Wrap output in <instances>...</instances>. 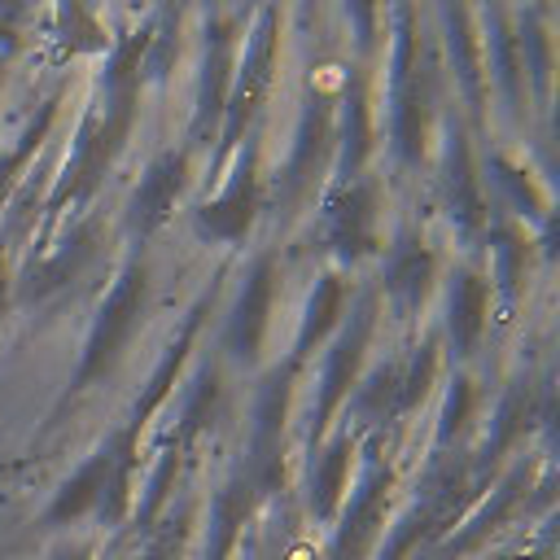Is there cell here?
Here are the masks:
<instances>
[{
  "mask_svg": "<svg viewBox=\"0 0 560 560\" xmlns=\"http://www.w3.org/2000/svg\"><path fill=\"white\" fill-rule=\"evenodd\" d=\"M140 293H144V276H140V271H127L122 284L109 293V302H105V311H101V324H96V332H92V346H88L83 381H92V376L114 359V350L122 346V337L131 332V324H136V315H140Z\"/></svg>",
  "mask_w": 560,
  "mask_h": 560,
  "instance_id": "1",
  "label": "cell"
},
{
  "mask_svg": "<svg viewBox=\"0 0 560 560\" xmlns=\"http://www.w3.org/2000/svg\"><path fill=\"white\" fill-rule=\"evenodd\" d=\"M184 184V162L179 158H162L149 179L140 184V197H136V223L140 228H153L171 206H175V192Z\"/></svg>",
  "mask_w": 560,
  "mask_h": 560,
  "instance_id": "2",
  "label": "cell"
},
{
  "mask_svg": "<svg viewBox=\"0 0 560 560\" xmlns=\"http://www.w3.org/2000/svg\"><path fill=\"white\" fill-rule=\"evenodd\" d=\"M267 302H271V267L262 262V267L254 271V280H249L241 306H236V319H232V341H236V350L249 354V350L258 346V332H262V319H267Z\"/></svg>",
  "mask_w": 560,
  "mask_h": 560,
  "instance_id": "3",
  "label": "cell"
},
{
  "mask_svg": "<svg viewBox=\"0 0 560 560\" xmlns=\"http://www.w3.org/2000/svg\"><path fill=\"white\" fill-rule=\"evenodd\" d=\"M249 201H254V179H249V171H241L236 184L201 214V228L214 236H241L249 223Z\"/></svg>",
  "mask_w": 560,
  "mask_h": 560,
  "instance_id": "4",
  "label": "cell"
},
{
  "mask_svg": "<svg viewBox=\"0 0 560 560\" xmlns=\"http://www.w3.org/2000/svg\"><path fill=\"white\" fill-rule=\"evenodd\" d=\"M363 337H368V306L359 311V324H354V332L332 350V359H328V372H324V402H319V416H328L332 411V402L341 398V389H346V381H350V372H354V363H359V346H363Z\"/></svg>",
  "mask_w": 560,
  "mask_h": 560,
  "instance_id": "5",
  "label": "cell"
},
{
  "mask_svg": "<svg viewBox=\"0 0 560 560\" xmlns=\"http://www.w3.org/2000/svg\"><path fill=\"white\" fill-rule=\"evenodd\" d=\"M109 468H114V455L109 451H101L70 486H66V494L57 499V508H52V516H74V512H83L92 499H101L105 503V481H109Z\"/></svg>",
  "mask_w": 560,
  "mask_h": 560,
  "instance_id": "6",
  "label": "cell"
},
{
  "mask_svg": "<svg viewBox=\"0 0 560 560\" xmlns=\"http://www.w3.org/2000/svg\"><path fill=\"white\" fill-rule=\"evenodd\" d=\"M481 311H486V289L477 276H459L455 280V302H451V328L459 346H472L477 328H481Z\"/></svg>",
  "mask_w": 560,
  "mask_h": 560,
  "instance_id": "7",
  "label": "cell"
},
{
  "mask_svg": "<svg viewBox=\"0 0 560 560\" xmlns=\"http://www.w3.org/2000/svg\"><path fill=\"white\" fill-rule=\"evenodd\" d=\"M424 280H429V254L416 249V245L398 249L394 262H389V289L402 293V298H420Z\"/></svg>",
  "mask_w": 560,
  "mask_h": 560,
  "instance_id": "8",
  "label": "cell"
},
{
  "mask_svg": "<svg viewBox=\"0 0 560 560\" xmlns=\"http://www.w3.org/2000/svg\"><path fill=\"white\" fill-rule=\"evenodd\" d=\"M368 219H372V210H368V197L363 192H350V201L337 206V241H341V249H363Z\"/></svg>",
  "mask_w": 560,
  "mask_h": 560,
  "instance_id": "9",
  "label": "cell"
},
{
  "mask_svg": "<svg viewBox=\"0 0 560 560\" xmlns=\"http://www.w3.org/2000/svg\"><path fill=\"white\" fill-rule=\"evenodd\" d=\"M341 468H346V442H337V446L328 451V459H324V468H319V477H315V490H319V508H324V512L332 508V494H337V486H341Z\"/></svg>",
  "mask_w": 560,
  "mask_h": 560,
  "instance_id": "10",
  "label": "cell"
},
{
  "mask_svg": "<svg viewBox=\"0 0 560 560\" xmlns=\"http://www.w3.org/2000/svg\"><path fill=\"white\" fill-rule=\"evenodd\" d=\"M337 302H341V289H337V280H324V284H319V298L311 302V324H306V337H311V332H324V324L332 319Z\"/></svg>",
  "mask_w": 560,
  "mask_h": 560,
  "instance_id": "11",
  "label": "cell"
},
{
  "mask_svg": "<svg viewBox=\"0 0 560 560\" xmlns=\"http://www.w3.org/2000/svg\"><path fill=\"white\" fill-rule=\"evenodd\" d=\"M0 306H4V267H0Z\"/></svg>",
  "mask_w": 560,
  "mask_h": 560,
  "instance_id": "12",
  "label": "cell"
}]
</instances>
